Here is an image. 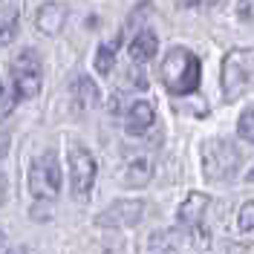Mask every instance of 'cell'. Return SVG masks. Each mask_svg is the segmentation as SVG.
Listing matches in <instances>:
<instances>
[{"label":"cell","instance_id":"6da1fadb","mask_svg":"<svg viewBox=\"0 0 254 254\" xmlns=\"http://www.w3.org/2000/svg\"><path fill=\"white\" fill-rule=\"evenodd\" d=\"M159 78L171 95H190L202 84V64L185 47H171L159 64Z\"/></svg>","mask_w":254,"mask_h":254},{"label":"cell","instance_id":"7a4b0ae2","mask_svg":"<svg viewBox=\"0 0 254 254\" xmlns=\"http://www.w3.org/2000/svg\"><path fill=\"white\" fill-rule=\"evenodd\" d=\"M252 81H254V47L231 49L222 58V75H220L222 98L237 101L240 95H246Z\"/></svg>","mask_w":254,"mask_h":254},{"label":"cell","instance_id":"3957f363","mask_svg":"<svg viewBox=\"0 0 254 254\" xmlns=\"http://www.w3.org/2000/svg\"><path fill=\"white\" fill-rule=\"evenodd\" d=\"M26 188L32 199L38 202H52L61 193V165L55 150H41L29 162V174H26Z\"/></svg>","mask_w":254,"mask_h":254},{"label":"cell","instance_id":"277c9868","mask_svg":"<svg viewBox=\"0 0 254 254\" xmlns=\"http://www.w3.org/2000/svg\"><path fill=\"white\" fill-rule=\"evenodd\" d=\"M243 153L228 139H208L202 144V174L211 182H228L240 174Z\"/></svg>","mask_w":254,"mask_h":254},{"label":"cell","instance_id":"5b68a950","mask_svg":"<svg viewBox=\"0 0 254 254\" xmlns=\"http://www.w3.org/2000/svg\"><path fill=\"white\" fill-rule=\"evenodd\" d=\"M44 87V66H41V55L35 49H23L17 52V58L12 61V95L15 101H26L35 98Z\"/></svg>","mask_w":254,"mask_h":254},{"label":"cell","instance_id":"8992f818","mask_svg":"<svg viewBox=\"0 0 254 254\" xmlns=\"http://www.w3.org/2000/svg\"><path fill=\"white\" fill-rule=\"evenodd\" d=\"M69 188H72V196H90V190L95 185V156L90 153L87 144H69Z\"/></svg>","mask_w":254,"mask_h":254},{"label":"cell","instance_id":"52a82bcc","mask_svg":"<svg viewBox=\"0 0 254 254\" xmlns=\"http://www.w3.org/2000/svg\"><path fill=\"white\" fill-rule=\"evenodd\" d=\"M144 214V202L142 199H116L110 208H104L98 217H95V225L98 228H130L142 220Z\"/></svg>","mask_w":254,"mask_h":254},{"label":"cell","instance_id":"ba28073f","mask_svg":"<svg viewBox=\"0 0 254 254\" xmlns=\"http://www.w3.org/2000/svg\"><path fill=\"white\" fill-rule=\"evenodd\" d=\"M153 156L147 153H130V156L116 168V182L125 188H144L153 179Z\"/></svg>","mask_w":254,"mask_h":254},{"label":"cell","instance_id":"9c48e42d","mask_svg":"<svg viewBox=\"0 0 254 254\" xmlns=\"http://www.w3.org/2000/svg\"><path fill=\"white\" fill-rule=\"evenodd\" d=\"M66 15H69V9H66L64 3L49 0L44 6H38V12H35V26L44 32V35L55 38V35H61L64 26H66Z\"/></svg>","mask_w":254,"mask_h":254},{"label":"cell","instance_id":"30bf717a","mask_svg":"<svg viewBox=\"0 0 254 254\" xmlns=\"http://www.w3.org/2000/svg\"><path fill=\"white\" fill-rule=\"evenodd\" d=\"M156 122V110H153V104L147 101V98H136V101H130L125 110V127L127 130H133V133H142L147 127H153Z\"/></svg>","mask_w":254,"mask_h":254},{"label":"cell","instance_id":"8fae6325","mask_svg":"<svg viewBox=\"0 0 254 254\" xmlns=\"http://www.w3.org/2000/svg\"><path fill=\"white\" fill-rule=\"evenodd\" d=\"M156 49H159L156 32L144 26V29H139L136 35H133V41L127 44V55H130V61H136V64H147L153 55H156Z\"/></svg>","mask_w":254,"mask_h":254},{"label":"cell","instance_id":"7c38bea8","mask_svg":"<svg viewBox=\"0 0 254 254\" xmlns=\"http://www.w3.org/2000/svg\"><path fill=\"white\" fill-rule=\"evenodd\" d=\"M205 211H208V196H205V193H199V190L188 193V196H185V202L179 205V225H188V228L202 225Z\"/></svg>","mask_w":254,"mask_h":254},{"label":"cell","instance_id":"4fadbf2b","mask_svg":"<svg viewBox=\"0 0 254 254\" xmlns=\"http://www.w3.org/2000/svg\"><path fill=\"white\" fill-rule=\"evenodd\" d=\"M69 95H72V104H75L78 110H90V107H95V101H98V90H95V84L87 78V75L72 78Z\"/></svg>","mask_w":254,"mask_h":254},{"label":"cell","instance_id":"5bb4252c","mask_svg":"<svg viewBox=\"0 0 254 254\" xmlns=\"http://www.w3.org/2000/svg\"><path fill=\"white\" fill-rule=\"evenodd\" d=\"M20 26V15H17L15 0H0V41H12Z\"/></svg>","mask_w":254,"mask_h":254},{"label":"cell","instance_id":"9a60e30c","mask_svg":"<svg viewBox=\"0 0 254 254\" xmlns=\"http://www.w3.org/2000/svg\"><path fill=\"white\" fill-rule=\"evenodd\" d=\"M116 49L119 44H101V47L95 49V72H101V75H110L113 72V64H116Z\"/></svg>","mask_w":254,"mask_h":254},{"label":"cell","instance_id":"2e32d148","mask_svg":"<svg viewBox=\"0 0 254 254\" xmlns=\"http://www.w3.org/2000/svg\"><path fill=\"white\" fill-rule=\"evenodd\" d=\"M237 133L246 139L249 144H254V107L243 110V116L237 119Z\"/></svg>","mask_w":254,"mask_h":254},{"label":"cell","instance_id":"e0dca14e","mask_svg":"<svg viewBox=\"0 0 254 254\" xmlns=\"http://www.w3.org/2000/svg\"><path fill=\"white\" fill-rule=\"evenodd\" d=\"M237 228H240V231H254V199H249L246 205H240V211H237Z\"/></svg>","mask_w":254,"mask_h":254},{"label":"cell","instance_id":"ac0fdd59","mask_svg":"<svg viewBox=\"0 0 254 254\" xmlns=\"http://www.w3.org/2000/svg\"><path fill=\"white\" fill-rule=\"evenodd\" d=\"M237 17L252 23L254 20V0H237Z\"/></svg>","mask_w":254,"mask_h":254},{"label":"cell","instance_id":"d6986e66","mask_svg":"<svg viewBox=\"0 0 254 254\" xmlns=\"http://www.w3.org/2000/svg\"><path fill=\"white\" fill-rule=\"evenodd\" d=\"M12 104H15V95H12V90L3 84V78H0V113L12 110Z\"/></svg>","mask_w":254,"mask_h":254},{"label":"cell","instance_id":"ffe728a7","mask_svg":"<svg viewBox=\"0 0 254 254\" xmlns=\"http://www.w3.org/2000/svg\"><path fill=\"white\" fill-rule=\"evenodd\" d=\"M6 190H9V185H6V176L0 174V208H3V202H6Z\"/></svg>","mask_w":254,"mask_h":254},{"label":"cell","instance_id":"44dd1931","mask_svg":"<svg viewBox=\"0 0 254 254\" xmlns=\"http://www.w3.org/2000/svg\"><path fill=\"white\" fill-rule=\"evenodd\" d=\"M3 254H32L26 246H15V249H9V252H3Z\"/></svg>","mask_w":254,"mask_h":254},{"label":"cell","instance_id":"7402d4cb","mask_svg":"<svg viewBox=\"0 0 254 254\" xmlns=\"http://www.w3.org/2000/svg\"><path fill=\"white\" fill-rule=\"evenodd\" d=\"M6 150H9V139H6V136H0V159H3Z\"/></svg>","mask_w":254,"mask_h":254},{"label":"cell","instance_id":"603a6c76","mask_svg":"<svg viewBox=\"0 0 254 254\" xmlns=\"http://www.w3.org/2000/svg\"><path fill=\"white\" fill-rule=\"evenodd\" d=\"M246 182H252V185H254V168L249 171V176H246Z\"/></svg>","mask_w":254,"mask_h":254},{"label":"cell","instance_id":"cb8c5ba5","mask_svg":"<svg viewBox=\"0 0 254 254\" xmlns=\"http://www.w3.org/2000/svg\"><path fill=\"white\" fill-rule=\"evenodd\" d=\"M202 3H208V6H211V3H225V0H202Z\"/></svg>","mask_w":254,"mask_h":254}]
</instances>
